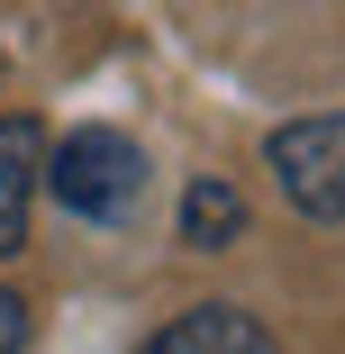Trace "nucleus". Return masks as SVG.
<instances>
[{"label": "nucleus", "instance_id": "1", "mask_svg": "<svg viewBox=\"0 0 345 354\" xmlns=\"http://www.w3.org/2000/svg\"><path fill=\"white\" fill-rule=\"evenodd\" d=\"M37 191H55V200L73 209V218H91V227H127L136 209H146V155H136L118 127H73V136H46Z\"/></svg>", "mask_w": 345, "mask_h": 354}, {"label": "nucleus", "instance_id": "2", "mask_svg": "<svg viewBox=\"0 0 345 354\" xmlns=\"http://www.w3.org/2000/svg\"><path fill=\"white\" fill-rule=\"evenodd\" d=\"M263 164H272V182H282V200L300 218H345V109L272 127Z\"/></svg>", "mask_w": 345, "mask_h": 354}, {"label": "nucleus", "instance_id": "3", "mask_svg": "<svg viewBox=\"0 0 345 354\" xmlns=\"http://www.w3.org/2000/svg\"><path fill=\"white\" fill-rule=\"evenodd\" d=\"M146 354H272V336H263V318H245V309L209 300V309L164 318V327L146 336Z\"/></svg>", "mask_w": 345, "mask_h": 354}, {"label": "nucleus", "instance_id": "4", "mask_svg": "<svg viewBox=\"0 0 345 354\" xmlns=\"http://www.w3.org/2000/svg\"><path fill=\"white\" fill-rule=\"evenodd\" d=\"M37 164H46V127H37V118H0V254H19V245H28Z\"/></svg>", "mask_w": 345, "mask_h": 354}, {"label": "nucleus", "instance_id": "5", "mask_svg": "<svg viewBox=\"0 0 345 354\" xmlns=\"http://www.w3.org/2000/svg\"><path fill=\"white\" fill-rule=\"evenodd\" d=\"M245 236V200L227 191V182H191L182 191V245L191 254H218V245H236Z\"/></svg>", "mask_w": 345, "mask_h": 354}, {"label": "nucleus", "instance_id": "6", "mask_svg": "<svg viewBox=\"0 0 345 354\" xmlns=\"http://www.w3.org/2000/svg\"><path fill=\"white\" fill-rule=\"evenodd\" d=\"M0 354H28V300L0 291Z\"/></svg>", "mask_w": 345, "mask_h": 354}]
</instances>
